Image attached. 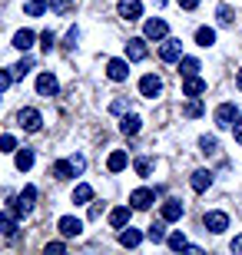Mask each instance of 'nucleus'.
Listing matches in <instances>:
<instances>
[{
	"instance_id": "393cba45",
	"label": "nucleus",
	"mask_w": 242,
	"mask_h": 255,
	"mask_svg": "<svg viewBox=\"0 0 242 255\" xmlns=\"http://www.w3.org/2000/svg\"><path fill=\"white\" fill-rule=\"evenodd\" d=\"M47 10H50L47 0H23V13H27V17H43Z\"/></svg>"
},
{
	"instance_id": "0eeeda50",
	"label": "nucleus",
	"mask_w": 242,
	"mask_h": 255,
	"mask_svg": "<svg viewBox=\"0 0 242 255\" xmlns=\"http://www.w3.org/2000/svg\"><path fill=\"white\" fill-rule=\"evenodd\" d=\"M163 93V80H159L156 73H146L140 80V96H146V100H156V96Z\"/></svg>"
},
{
	"instance_id": "2eb2a0df",
	"label": "nucleus",
	"mask_w": 242,
	"mask_h": 255,
	"mask_svg": "<svg viewBox=\"0 0 242 255\" xmlns=\"http://www.w3.org/2000/svg\"><path fill=\"white\" fill-rule=\"evenodd\" d=\"M130 216H133V206H116L110 212V226L113 229H126L130 226Z\"/></svg>"
},
{
	"instance_id": "dca6fc26",
	"label": "nucleus",
	"mask_w": 242,
	"mask_h": 255,
	"mask_svg": "<svg viewBox=\"0 0 242 255\" xmlns=\"http://www.w3.org/2000/svg\"><path fill=\"white\" fill-rule=\"evenodd\" d=\"M17 212L10 209V212H0V236H7V239H13L17 236Z\"/></svg>"
},
{
	"instance_id": "5701e85b",
	"label": "nucleus",
	"mask_w": 242,
	"mask_h": 255,
	"mask_svg": "<svg viewBox=\"0 0 242 255\" xmlns=\"http://www.w3.org/2000/svg\"><path fill=\"white\" fill-rule=\"evenodd\" d=\"M140 242H143V232H140V229H120V246H126V249H136V246H140Z\"/></svg>"
},
{
	"instance_id": "4be33fe9",
	"label": "nucleus",
	"mask_w": 242,
	"mask_h": 255,
	"mask_svg": "<svg viewBox=\"0 0 242 255\" xmlns=\"http://www.w3.org/2000/svg\"><path fill=\"white\" fill-rule=\"evenodd\" d=\"M126 166H130V156H126L123 149L110 152V159H106V169H110V172H123Z\"/></svg>"
},
{
	"instance_id": "39448f33",
	"label": "nucleus",
	"mask_w": 242,
	"mask_h": 255,
	"mask_svg": "<svg viewBox=\"0 0 242 255\" xmlns=\"http://www.w3.org/2000/svg\"><path fill=\"white\" fill-rule=\"evenodd\" d=\"M179 57H183V40L166 37V40H163V47H159V60H163V63H176Z\"/></svg>"
},
{
	"instance_id": "a211bd4d",
	"label": "nucleus",
	"mask_w": 242,
	"mask_h": 255,
	"mask_svg": "<svg viewBox=\"0 0 242 255\" xmlns=\"http://www.w3.org/2000/svg\"><path fill=\"white\" fill-rule=\"evenodd\" d=\"M183 212H186V209H183L179 199H166V202H163V219H166V222H179Z\"/></svg>"
},
{
	"instance_id": "b1692460",
	"label": "nucleus",
	"mask_w": 242,
	"mask_h": 255,
	"mask_svg": "<svg viewBox=\"0 0 242 255\" xmlns=\"http://www.w3.org/2000/svg\"><path fill=\"white\" fill-rule=\"evenodd\" d=\"M33 40H37V33H33V30H17V33H13V47L27 53V50L33 47Z\"/></svg>"
},
{
	"instance_id": "bb28decb",
	"label": "nucleus",
	"mask_w": 242,
	"mask_h": 255,
	"mask_svg": "<svg viewBox=\"0 0 242 255\" xmlns=\"http://www.w3.org/2000/svg\"><path fill=\"white\" fill-rule=\"evenodd\" d=\"M73 202H76V206H90V202H93V186L80 182V186L73 189Z\"/></svg>"
},
{
	"instance_id": "58836bf2",
	"label": "nucleus",
	"mask_w": 242,
	"mask_h": 255,
	"mask_svg": "<svg viewBox=\"0 0 242 255\" xmlns=\"http://www.w3.org/2000/svg\"><path fill=\"white\" fill-rule=\"evenodd\" d=\"M76 43H80V30H76V27H70V30H66L63 47H66V50H76Z\"/></svg>"
},
{
	"instance_id": "c03bdc74",
	"label": "nucleus",
	"mask_w": 242,
	"mask_h": 255,
	"mask_svg": "<svg viewBox=\"0 0 242 255\" xmlns=\"http://www.w3.org/2000/svg\"><path fill=\"white\" fill-rule=\"evenodd\" d=\"M233 136H236V142L242 146V116H239V120L233 123Z\"/></svg>"
},
{
	"instance_id": "f3484780",
	"label": "nucleus",
	"mask_w": 242,
	"mask_h": 255,
	"mask_svg": "<svg viewBox=\"0 0 242 255\" xmlns=\"http://www.w3.org/2000/svg\"><path fill=\"white\" fill-rule=\"evenodd\" d=\"M130 202H133V209H149L156 202V192L153 189H136V192H130Z\"/></svg>"
},
{
	"instance_id": "79ce46f5",
	"label": "nucleus",
	"mask_w": 242,
	"mask_h": 255,
	"mask_svg": "<svg viewBox=\"0 0 242 255\" xmlns=\"http://www.w3.org/2000/svg\"><path fill=\"white\" fill-rule=\"evenodd\" d=\"M70 162H73V169H76V172H83V169H86V156H83V152H73V156H70Z\"/></svg>"
},
{
	"instance_id": "72a5a7b5",
	"label": "nucleus",
	"mask_w": 242,
	"mask_h": 255,
	"mask_svg": "<svg viewBox=\"0 0 242 255\" xmlns=\"http://www.w3.org/2000/svg\"><path fill=\"white\" fill-rule=\"evenodd\" d=\"M166 246L173 249V252H186V236H183V232H169V239H166Z\"/></svg>"
},
{
	"instance_id": "cd10ccee",
	"label": "nucleus",
	"mask_w": 242,
	"mask_h": 255,
	"mask_svg": "<svg viewBox=\"0 0 242 255\" xmlns=\"http://www.w3.org/2000/svg\"><path fill=\"white\" fill-rule=\"evenodd\" d=\"M13 166H17L20 172H27L30 166H33V149H27V146H23V149H17V156H13Z\"/></svg>"
},
{
	"instance_id": "6ab92c4d",
	"label": "nucleus",
	"mask_w": 242,
	"mask_h": 255,
	"mask_svg": "<svg viewBox=\"0 0 242 255\" xmlns=\"http://www.w3.org/2000/svg\"><path fill=\"white\" fill-rule=\"evenodd\" d=\"M140 129H143V120H140L136 113H126V116L120 120V132H123V136H136Z\"/></svg>"
},
{
	"instance_id": "20e7f679",
	"label": "nucleus",
	"mask_w": 242,
	"mask_h": 255,
	"mask_svg": "<svg viewBox=\"0 0 242 255\" xmlns=\"http://www.w3.org/2000/svg\"><path fill=\"white\" fill-rule=\"evenodd\" d=\"M203 226H206V232H213V236H223L226 229H229V216H226V212H219V209H213V212H206Z\"/></svg>"
},
{
	"instance_id": "f704fd0d",
	"label": "nucleus",
	"mask_w": 242,
	"mask_h": 255,
	"mask_svg": "<svg viewBox=\"0 0 242 255\" xmlns=\"http://www.w3.org/2000/svg\"><path fill=\"white\" fill-rule=\"evenodd\" d=\"M50 10H53L56 17H66L73 10V0H50Z\"/></svg>"
},
{
	"instance_id": "c9c22d12",
	"label": "nucleus",
	"mask_w": 242,
	"mask_h": 255,
	"mask_svg": "<svg viewBox=\"0 0 242 255\" xmlns=\"http://www.w3.org/2000/svg\"><path fill=\"white\" fill-rule=\"evenodd\" d=\"M110 113H116V116H126V113H130V100H126V96H120V100H113V103H110Z\"/></svg>"
},
{
	"instance_id": "c756f323",
	"label": "nucleus",
	"mask_w": 242,
	"mask_h": 255,
	"mask_svg": "<svg viewBox=\"0 0 242 255\" xmlns=\"http://www.w3.org/2000/svg\"><path fill=\"white\" fill-rule=\"evenodd\" d=\"M199 152H203V156H216V152H219V139H216V136H209V132H206V136H199Z\"/></svg>"
},
{
	"instance_id": "7c9ffc66",
	"label": "nucleus",
	"mask_w": 242,
	"mask_h": 255,
	"mask_svg": "<svg viewBox=\"0 0 242 255\" xmlns=\"http://www.w3.org/2000/svg\"><path fill=\"white\" fill-rule=\"evenodd\" d=\"M179 73L183 76H196L199 73V60L196 57H179Z\"/></svg>"
},
{
	"instance_id": "c85d7f7f",
	"label": "nucleus",
	"mask_w": 242,
	"mask_h": 255,
	"mask_svg": "<svg viewBox=\"0 0 242 255\" xmlns=\"http://www.w3.org/2000/svg\"><path fill=\"white\" fill-rule=\"evenodd\" d=\"M183 113H186L189 120H199V116L206 113V106H203V100H199V96H189V103L183 106Z\"/></svg>"
},
{
	"instance_id": "f8f14e48",
	"label": "nucleus",
	"mask_w": 242,
	"mask_h": 255,
	"mask_svg": "<svg viewBox=\"0 0 242 255\" xmlns=\"http://www.w3.org/2000/svg\"><path fill=\"white\" fill-rule=\"evenodd\" d=\"M116 10H120V17L126 20V23H133V20L143 17V3H140V0H120V7H116Z\"/></svg>"
},
{
	"instance_id": "7ed1b4c3",
	"label": "nucleus",
	"mask_w": 242,
	"mask_h": 255,
	"mask_svg": "<svg viewBox=\"0 0 242 255\" xmlns=\"http://www.w3.org/2000/svg\"><path fill=\"white\" fill-rule=\"evenodd\" d=\"M213 120H216L219 129H233V123L239 120V110H236V103H219L216 113H213Z\"/></svg>"
},
{
	"instance_id": "9b49d317",
	"label": "nucleus",
	"mask_w": 242,
	"mask_h": 255,
	"mask_svg": "<svg viewBox=\"0 0 242 255\" xmlns=\"http://www.w3.org/2000/svg\"><path fill=\"white\" fill-rule=\"evenodd\" d=\"M37 93L40 96H56L60 93V80H56L53 73H40L37 76Z\"/></svg>"
},
{
	"instance_id": "a19ab883",
	"label": "nucleus",
	"mask_w": 242,
	"mask_h": 255,
	"mask_svg": "<svg viewBox=\"0 0 242 255\" xmlns=\"http://www.w3.org/2000/svg\"><path fill=\"white\" fill-rule=\"evenodd\" d=\"M10 83H13V73H10V70H0V96L10 90Z\"/></svg>"
},
{
	"instance_id": "423d86ee",
	"label": "nucleus",
	"mask_w": 242,
	"mask_h": 255,
	"mask_svg": "<svg viewBox=\"0 0 242 255\" xmlns=\"http://www.w3.org/2000/svg\"><path fill=\"white\" fill-rule=\"evenodd\" d=\"M166 33H169V27H166V20H163V17H153V20L143 23V37H146V40H166Z\"/></svg>"
},
{
	"instance_id": "ddd939ff",
	"label": "nucleus",
	"mask_w": 242,
	"mask_h": 255,
	"mask_svg": "<svg viewBox=\"0 0 242 255\" xmlns=\"http://www.w3.org/2000/svg\"><path fill=\"white\" fill-rule=\"evenodd\" d=\"M206 93V80L199 73L196 76H183V96H203Z\"/></svg>"
},
{
	"instance_id": "de8ad7c7",
	"label": "nucleus",
	"mask_w": 242,
	"mask_h": 255,
	"mask_svg": "<svg viewBox=\"0 0 242 255\" xmlns=\"http://www.w3.org/2000/svg\"><path fill=\"white\" fill-rule=\"evenodd\" d=\"M236 86L242 90V70H236Z\"/></svg>"
},
{
	"instance_id": "a18cd8bd",
	"label": "nucleus",
	"mask_w": 242,
	"mask_h": 255,
	"mask_svg": "<svg viewBox=\"0 0 242 255\" xmlns=\"http://www.w3.org/2000/svg\"><path fill=\"white\" fill-rule=\"evenodd\" d=\"M176 3H179L183 10H196V7H199V0H176Z\"/></svg>"
},
{
	"instance_id": "412c9836",
	"label": "nucleus",
	"mask_w": 242,
	"mask_h": 255,
	"mask_svg": "<svg viewBox=\"0 0 242 255\" xmlns=\"http://www.w3.org/2000/svg\"><path fill=\"white\" fill-rule=\"evenodd\" d=\"M50 172H53V179H60V182H63V179H73V176H76V169H73V162H70V159H56Z\"/></svg>"
},
{
	"instance_id": "4468645a",
	"label": "nucleus",
	"mask_w": 242,
	"mask_h": 255,
	"mask_svg": "<svg viewBox=\"0 0 242 255\" xmlns=\"http://www.w3.org/2000/svg\"><path fill=\"white\" fill-rule=\"evenodd\" d=\"M189 186H193V192H206L209 186H213V172L209 169H196L193 176H189Z\"/></svg>"
},
{
	"instance_id": "1a4fd4ad",
	"label": "nucleus",
	"mask_w": 242,
	"mask_h": 255,
	"mask_svg": "<svg viewBox=\"0 0 242 255\" xmlns=\"http://www.w3.org/2000/svg\"><path fill=\"white\" fill-rule=\"evenodd\" d=\"M56 229H60V236H63V239H76L80 232H83V222H80L76 216H63L60 222H56Z\"/></svg>"
},
{
	"instance_id": "aec40b11",
	"label": "nucleus",
	"mask_w": 242,
	"mask_h": 255,
	"mask_svg": "<svg viewBox=\"0 0 242 255\" xmlns=\"http://www.w3.org/2000/svg\"><path fill=\"white\" fill-rule=\"evenodd\" d=\"M146 239L153 242V246H159V242H166L169 232H166V219H159V222H153V226L146 229Z\"/></svg>"
},
{
	"instance_id": "473e14b6",
	"label": "nucleus",
	"mask_w": 242,
	"mask_h": 255,
	"mask_svg": "<svg viewBox=\"0 0 242 255\" xmlns=\"http://www.w3.org/2000/svg\"><path fill=\"white\" fill-rule=\"evenodd\" d=\"M30 70H33V60H30V57H23L20 63H13V66H10V73H13V80H23V76H27Z\"/></svg>"
},
{
	"instance_id": "f257e3e1",
	"label": "nucleus",
	"mask_w": 242,
	"mask_h": 255,
	"mask_svg": "<svg viewBox=\"0 0 242 255\" xmlns=\"http://www.w3.org/2000/svg\"><path fill=\"white\" fill-rule=\"evenodd\" d=\"M17 126L23 132H40V126H43V116H40V110H33V106H23L17 113Z\"/></svg>"
},
{
	"instance_id": "6e6552de",
	"label": "nucleus",
	"mask_w": 242,
	"mask_h": 255,
	"mask_svg": "<svg viewBox=\"0 0 242 255\" xmlns=\"http://www.w3.org/2000/svg\"><path fill=\"white\" fill-rule=\"evenodd\" d=\"M106 76H110L113 83H123V80L130 76V60H120V57H113L110 63H106Z\"/></svg>"
},
{
	"instance_id": "4c0bfd02",
	"label": "nucleus",
	"mask_w": 242,
	"mask_h": 255,
	"mask_svg": "<svg viewBox=\"0 0 242 255\" xmlns=\"http://www.w3.org/2000/svg\"><path fill=\"white\" fill-rule=\"evenodd\" d=\"M40 47L47 50V53L56 47V33H53V30H43V33H40Z\"/></svg>"
},
{
	"instance_id": "ea45409f",
	"label": "nucleus",
	"mask_w": 242,
	"mask_h": 255,
	"mask_svg": "<svg viewBox=\"0 0 242 255\" xmlns=\"http://www.w3.org/2000/svg\"><path fill=\"white\" fill-rule=\"evenodd\" d=\"M0 152H17V139H13V136H0Z\"/></svg>"
},
{
	"instance_id": "e433bc0d",
	"label": "nucleus",
	"mask_w": 242,
	"mask_h": 255,
	"mask_svg": "<svg viewBox=\"0 0 242 255\" xmlns=\"http://www.w3.org/2000/svg\"><path fill=\"white\" fill-rule=\"evenodd\" d=\"M133 169H136V176H149V172H153V159H146V156H140V159L133 162Z\"/></svg>"
},
{
	"instance_id": "37998d69",
	"label": "nucleus",
	"mask_w": 242,
	"mask_h": 255,
	"mask_svg": "<svg viewBox=\"0 0 242 255\" xmlns=\"http://www.w3.org/2000/svg\"><path fill=\"white\" fill-rule=\"evenodd\" d=\"M43 252H47V255H60V252H66V246H63V242H47Z\"/></svg>"
},
{
	"instance_id": "49530a36",
	"label": "nucleus",
	"mask_w": 242,
	"mask_h": 255,
	"mask_svg": "<svg viewBox=\"0 0 242 255\" xmlns=\"http://www.w3.org/2000/svg\"><path fill=\"white\" fill-rule=\"evenodd\" d=\"M229 249H233L236 255H242V236H236V239H233V246H229Z\"/></svg>"
},
{
	"instance_id": "9d476101",
	"label": "nucleus",
	"mask_w": 242,
	"mask_h": 255,
	"mask_svg": "<svg viewBox=\"0 0 242 255\" xmlns=\"http://www.w3.org/2000/svg\"><path fill=\"white\" fill-rule=\"evenodd\" d=\"M146 37H133L130 43H126V60L130 63H140V60H146Z\"/></svg>"
},
{
	"instance_id": "2f4dec72",
	"label": "nucleus",
	"mask_w": 242,
	"mask_h": 255,
	"mask_svg": "<svg viewBox=\"0 0 242 255\" xmlns=\"http://www.w3.org/2000/svg\"><path fill=\"white\" fill-rule=\"evenodd\" d=\"M196 43H199V47H213L216 43V30L213 27H199L196 30Z\"/></svg>"
},
{
	"instance_id": "f03ea898",
	"label": "nucleus",
	"mask_w": 242,
	"mask_h": 255,
	"mask_svg": "<svg viewBox=\"0 0 242 255\" xmlns=\"http://www.w3.org/2000/svg\"><path fill=\"white\" fill-rule=\"evenodd\" d=\"M33 206H37V186H23V192L13 199V206H10V209H13L17 216H30Z\"/></svg>"
},
{
	"instance_id": "a878e982",
	"label": "nucleus",
	"mask_w": 242,
	"mask_h": 255,
	"mask_svg": "<svg viewBox=\"0 0 242 255\" xmlns=\"http://www.w3.org/2000/svg\"><path fill=\"white\" fill-rule=\"evenodd\" d=\"M216 20H219V27H233L236 23V10L229 7V3H219V7H216Z\"/></svg>"
}]
</instances>
